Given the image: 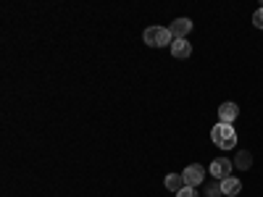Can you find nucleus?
Segmentation results:
<instances>
[{
    "label": "nucleus",
    "mask_w": 263,
    "mask_h": 197,
    "mask_svg": "<svg viewBox=\"0 0 263 197\" xmlns=\"http://www.w3.org/2000/svg\"><path fill=\"white\" fill-rule=\"evenodd\" d=\"M168 29H171V34H174V40H187V34L192 32V21L190 18H174L171 24H168Z\"/></svg>",
    "instance_id": "nucleus-5"
},
{
    "label": "nucleus",
    "mask_w": 263,
    "mask_h": 197,
    "mask_svg": "<svg viewBox=\"0 0 263 197\" xmlns=\"http://www.w3.org/2000/svg\"><path fill=\"white\" fill-rule=\"evenodd\" d=\"M142 42L147 48H163V45H168L171 48V42H174V34H171V29L168 27H147L145 32H142Z\"/></svg>",
    "instance_id": "nucleus-2"
},
{
    "label": "nucleus",
    "mask_w": 263,
    "mask_h": 197,
    "mask_svg": "<svg viewBox=\"0 0 263 197\" xmlns=\"http://www.w3.org/2000/svg\"><path fill=\"white\" fill-rule=\"evenodd\" d=\"M253 24H255L258 29H263V6H260V8L253 13Z\"/></svg>",
    "instance_id": "nucleus-12"
},
{
    "label": "nucleus",
    "mask_w": 263,
    "mask_h": 197,
    "mask_svg": "<svg viewBox=\"0 0 263 197\" xmlns=\"http://www.w3.org/2000/svg\"><path fill=\"white\" fill-rule=\"evenodd\" d=\"M182 176H184V187H200L203 184V179H205V168L200 166V163H192V166H187L184 168V173H182Z\"/></svg>",
    "instance_id": "nucleus-4"
},
{
    "label": "nucleus",
    "mask_w": 263,
    "mask_h": 197,
    "mask_svg": "<svg viewBox=\"0 0 263 197\" xmlns=\"http://www.w3.org/2000/svg\"><path fill=\"white\" fill-rule=\"evenodd\" d=\"M177 197H200V194H197L192 187H184V189H179V192H177Z\"/></svg>",
    "instance_id": "nucleus-13"
},
{
    "label": "nucleus",
    "mask_w": 263,
    "mask_h": 197,
    "mask_svg": "<svg viewBox=\"0 0 263 197\" xmlns=\"http://www.w3.org/2000/svg\"><path fill=\"white\" fill-rule=\"evenodd\" d=\"M211 142H213L216 147H221V150H232V147H237V131H234V126L218 121V124L211 129Z\"/></svg>",
    "instance_id": "nucleus-1"
},
{
    "label": "nucleus",
    "mask_w": 263,
    "mask_h": 197,
    "mask_svg": "<svg viewBox=\"0 0 263 197\" xmlns=\"http://www.w3.org/2000/svg\"><path fill=\"white\" fill-rule=\"evenodd\" d=\"M166 189H174V192L184 189V176L182 173H168L166 176Z\"/></svg>",
    "instance_id": "nucleus-9"
},
{
    "label": "nucleus",
    "mask_w": 263,
    "mask_h": 197,
    "mask_svg": "<svg viewBox=\"0 0 263 197\" xmlns=\"http://www.w3.org/2000/svg\"><path fill=\"white\" fill-rule=\"evenodd\" d=\"M232 168H234V163H232L229 158H216V161H211V166H208L211 176L218 179V182L229 179V176H232Z\"/></svg>",
    "instance_id": "nucleus-3"
},
{
    "label": "nucleus",
    "mask_w": 263,
    "mask_h": 197,
    "mask_svg": "<svg viewBox=\"0 0 263 197\" xmlns=\"http://www.w3.org/2000/svg\"><path fill=\"white\" fill-rule=\"evenodd\" d=\"M239 192H242V182H239L237 176H229L221 182V194L224 197H237Z\"/></svg>",
    "instance_id": "nucleus-8"
},
{
    "label": "nucleus",
    "mask_w": 263,
    "mask_h": 197,
    "mask_svg": "<svg viewBox=\"0 0 263 197\" xmlns=\"http://www.w3.org/2000/svg\"><path fill=\"white\" fill-rule=\"evenodd\" d=\"M253 166V158H250V152H237V158H234V168H242V171H248Z\"/></svg>",
    "instance_id": "nucleus-10"
},
{
    "label": "nucleus",
    "mask_w": 263,
    "mask_h": 197,
    "mask_svg": "<svg viewBox=\"0 0 263 197\" xmlns=\"http://www.w3.org/2000/svg\"><path fill=\"white\" fill-rule=\"evenodd\" d=\"M237 116H239V108H237V103L227 100V103L218 105V121H221V124H232Z\"/></svg>",
    "instance_id": "nucleus-6"
},
{
    "label": "nucleus",
    "mask_w": 263,
    "mask_h": 197,
    "mask_svg": "<svg viewBox=\"0 0 263 197\" xmlns=\"http://www.w3.org/2000/svg\"><path fill=\"white\" fill-rule=\"evenodd\" d=\"M205 197H221V184H216V182L205 184Z\"/></svg>",
    "instance_id": "nucleus-11"
},
{
    "label": "nucleus",
    "mask_w": 263,
    "mask_h": 197,
    "mask_svg": "<svg viewBox=\"0 0 263 197\" xmlns=\"http://www.w3.org/2000/svg\"><path fill=\"white\" fill-rule=\"evenodd\" d=\"M171 55L179 58V61H187L192 55V45H190L187 40H174L171 42Z\"/></svg>",
    "instance_id": "nucleus-7"
}]
</instances>
